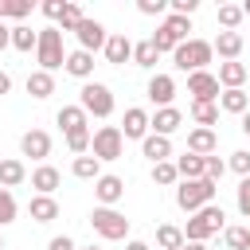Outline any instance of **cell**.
<instances>
[{"label":"cell","mask_w":250,"mask_h":250,"mask_svg":"<svg viewBox=\"0 0 250 250\" xmlns=\"http://www.w3.org/2000/svg\"><path fill=\"white\" fill-rule=\"evenodd\" d=\"M223 227H227L223 207H219V203H207V207H199V211L188 219V227H184V242H207V238H215Z\"/></svg>","instance_id":"cell-1"},{"label":"cell","mask_w":250,"mask_h":250,"mask_svg":"<svg viewBox=\"0 0 250 250\" xmlns=\"http://www.w3.org/2000/svg\"><path fill=\"white\" fill-rule=\"evenodd\" d=\"M215 191H219V184H211L207 176H203V180H180V188H176V207L188 211V215H195L199 207L215 203Z\"/></svg>","instance_id":"cell-2"},{"label":"cell","mask_w":250,"mask_h":250,"mask_svg":"<svg viewBox=\"0 0 250 250\" xmlns=\"http://www.w3.org/2000/svg\"><path fill=\"white\" fill-rule=\"evenodd\" d=\"M35 59H39V70H47V74H55V70L66 62V51H62V31H59V27H43V31H39Z\"/></svg>","instance_id":"cell-3"},{"label":"cell","mask_w":250,"mask_h":250,"mask_svg":"<svg viewBox=\"0 0 250 250\" xmlns=\"http://www.w3.org/2000/svg\"><path fill=\"white\" fill-rule=\"evenodd\" d=\"M215 59V51H211V43L207 39H188V43H180L176 51H172V62L184 70V74H195V70H207V62Z\"/></svg>","instance_id":"cell-4"},{"label":"cell","mask_w":250,"mask_h":250,"mask_svg":"<svg viewBox=\"0 0 250 250\" xmlns=\"http://www.w3.org/2000/svg\"><path fill=\"white\" fill-rule=\"evenodd\" d=\"M90 227H94V234H102L105 242H121V238L129 234V219H125L117 207H94V211H90Z\"/></svg>","instance_id":"cell-5"},{"label":"cell","mask_w":250,"mask_h":250,"mask_svg":"<svg viewBox=\"0 0 250 250\" xmlns=\"http://www.w3.org/2000/svg\"><path fill=\"white\" fill-rule=\"evenodd\" d=\"M125 152V137H121V129L117 125H102V129H94L90 133V156L94 160H117Z\"/></svg>","instance_id":"cell-6"},{"label":"cell","mask_w":250,"mask_h":250,"mask_svg":"<svg viewBox=\"0 0 250 250\" xmlns=\"http://www.w3.org/2000/svg\"><path fill=\"white\" fill-rule=\"evenodd\" d=\"M78 105L86 109V117H109L113 113V90L105 82H86L78 94Z\"/></svg>","instance_id":"cell-7"},{"label":"cell","mask_w":250,"mask_h":250,"mask_svg":"<svg viewBox=\"0 0 250 250\" xmlns=\"http://www.w3.org/2000/svg\"><path fill=\"white\" fill-rule=\"evenodd\" d=\"M74 39H78V51H90V55H94V51H102V47H105L109 31H105L98 20H90V16H86V20L74 27Z\"/></svg>","instance_id":"cell-8"},{"label":"cell","mask_w":250,"mask_h":250,"mask_svg":"<svg viewBox=\"0 0 250 250\" xmlns=\"http://www.w3.org/2000/svg\"><path fill=\"white\" fill-rule=\"evenodd\" d=\"M188 94H191V102H219L223 90L211 70H195V74H188Z\"/></svg>","instance_id":"cell-9"},{"label":"cell","mask_w":250,"mask_h":250,"mask_svg":"<svg viewBox=\"0 0 250 250\" xmlns=\"http://www.w3.org/2000/svg\"><path fill=\"white\" fill-rule=\"evenodd\" d=\"M94 195H98L102 207H113V203H121V195H125V180L113 176V172H102V176L94 180Z\"/></svg>","instance_id":"cell-10"},{"label":"cell","mask_w":250,"mask_h":250,"mask_svg":"<svg viewBox=\"0 0 250 250\" xmlns=\"http://www.w3.org/2000/svg\"><path fill=\"white\" fill-rule=\"evenodd\" d=\"M242 47H246V35H242V31H219V35L211 39V51H215L223 62H234V59L242 55Z\"/></svg>","instance_id":"cell-11"},{"label":"cell","mask_w":250,"mask_h":250,"mask_svg":"<svg viewBox=\"0 0 250 250\" xmlns=\"http://www.w3.org/2000/svg\"><path fill=\"white\" fill-rule=\"evenodd\" d=\"M184 125V113L176 109V105H164V109H156L152 117H148V133H156V137H168L172 141V133Z\"/></svg>","instance_id":"cell-12"},{"label":"cell","mask_w":250,"mask_h":250,"mask_svg":"<svg viewBox=\"0 0 250 250\" xmlns=\"http://www.w3.org/2000/svg\"><path fill=\"white\" fill-rule=\"evenodd\" d=\"M20 152L31 156V160H47L51 156V133L47 129H27L20 137Z\"/></svg>","instance_id":"cell-13"},{"label":"cell","mask_w":250,"mask_h":250,"mask_svg":"<svg viewBox=\"0 0 250 250\" xmlns=\"http://www.w3.org/2000/svg\"><path fill=\"white\" fill-rule=\"evenodd\" d=\"M121 137L125 141H145L148 137V113L141 109V105H133V109H125V117H121Z\"/></svg>","instance_id":"cell-14"},{"label":"cell","mask_w":250,"mask_h":250,"mask_svg":"<svg viewBox=\"0 0 250 250\" xmlns=\"http://www.w3.org/2000/svg\"><path fill=\"white\" fill-rule=\"evenodd\" d=\"M172 98H176V78L172 74H152L148 78V102L156 109H164V105H172Z\"/></svg>","instance_id":"cell-15"},{"label":"cell","mask_w":250,"mask_h":250,"mask_svg":"<svg viewBox=\"0 0 250 250\" xmlns=\"http://www.w3.org/2000/svg\"><path fill=\"white\" fill-rule=\"evenodd\" d=\"M55 121L62 125L66 137H74V133H90V117H86L82 105H62V109L55 113Z\"/></svg>","instance_id":"cell-16"},{"label":"cell","mask_w":250,"mask_h":250,"mask_svg":"<svg viewBox=\"0 0 250 250\" xmlns=\"http://www.w3.org/2000/svg\"><path fill=\"white\" fill-rule=\"evenodd\" d=\"M219 90H242L246 86V62H219Z\"/></svg>","instance_id":"cell-17"},{"label":"cell","mask_w":250,"mask_h":250,"mask_svg":"<svg viewBox=\"0 0 250 250\" xmlns=\"http://www.w3.org/2000/svg\"><path fill=\"white\" fill-rule=\"evenodd\" d=\"M102 51H105V62L121 66V62H129V59H133V39H129V35H109Z\"/></svg>","instance_id":"cell-18"},{"label":"cell","mask_w":250,"mask_h":250,"mask_svg":"<svg viewBox=\"0 0 250 250\" xmlns=\"http://www.w3.org/2000/svg\"><path fill=\"white\" fill-rule=\"evenodd\" d=\"M62 70H66L70 78L90 82V74H94V55H90V51H70V55H66V62H62Z\"/></svg>","instance_id":"cell-19"},{"label":"cell","mask_w":250,"mask_h":250,"mask_svg":"<svg viewBox=\"0 0 250 250\" xmlns=\"http://www.w3.org/2000/svg\"><path fill=\"white\" fill-rule=\"evenodd\" d=\"M215 148H219V133H215V129H191V133H188V152L211 156Z\"/></svg>","instance_id":"cell-20"},{"label":"cell","mask_w":250,"mask_h":250,"mask_svg":"<svg viewBox=\"0 0 250 250\" xmlns=\"http://www.w3.org/2000/svg\"><path fill=\"white\" fill-rule=\"evenodd\" d=\"M59 184H62V176H59V168H51V164H39V168L31 172V188H35V195H55Z\"/></svg>","instance_id":"cell-21"},{"label":"cell","mask_w":250,"mask_h":250,"mask_svg":"<svg viewBox=\"0 0 250 250\" xmlns=\"http://www.w3.org/2000/svg\"><path fill=\"white\" fill-rule=\"evenodd\" d=\"M27 215H31L35 223H55V219H59V199H55V195H31Z\"/></svg>","instance_id":"cell-22"},{"label":"cell","mask_w":250,"mask_h":250,"mask_svg":"<svg viewBox=\"0 0 250 250\" xmlns=\"http://www.w3.org/2000/svg\"><path fill=\"white\" fill-rule=\"evenodd\" d=\"M141 152H145L152 164H160V160H172V141H168V137H156V133H148V137L141 141Z\"/></svg>","instance_id":"cell-23"},{"label":"cell","mask_w":250,"mask_h":250,"mask_svg":"<svg viewBox=\"0 0 250 250\" xmlns=\"http://www.w3.org/2000/svg\"><path fill=\"white\" fill-rule=\"evenodd\" d=\"M27 94H31L35 102L51 98V94H55V74H47V70H31V74H27Z\"/></svg>","instance_id":"cell-24"},{"label":"cell","mask_w":250,"mask_h":250,"mask_svg":"<svg viewBox=\"0 0 250 250\" xmlns=\"http://www.w3.org/2000/svg\"><path fill=\"white\" fill-rule=\"evenodd\" d=\"M219 109L242 117V113L250 109V94H246V90H223V94H219Z\"/></svg>","instance_id":"cell-25"},{"label":"cell","mask_w":250,"mask_h":250,"mask_svg":"<svg viewBox=\"0 0 250 250\" xmlns=\"http://www.w3.org/2000/svg\"><path fill=\"white\" fill-rule=\"evenodd\" d=\"M23 180H27L23 160H16V156H12V160H0V188H8V191H12V188H20Z\"/></svg>","instance_id":"cell-26"},{"label":"cell","mask_w":250,"mask_h":250,"mask_svg":"<svg viewBox=\"0 0 250 250\" xmlns=\"http://www.w3.org/2000/svg\"><path fill=\"white\" fill-rule=\"evenodd\" d=\"M191 121H195V129H215L219 102H191Z\"/></svg>","instance_id":"cell-27"},{"label":"cell","mask_w":250,"mask_h":250,"mask_svg":"<svg viewBox=\"0 0 250 250\" xmlns=\"http://www.w3.org/2000/svg\"><path fill=\"white\" fill-rule=\"evenodd\" d=\"M180 246H184V227L160 223L156 227V250H180Z\"/></svg>","instance_id":"cell-28"},{"label":"cell","mask_w":250,"mask_h":250,"mask_svg":"<svg viewBox=\"0 0 250 250\" xmlns=\"http://www.w3.org/2000/svg\"><path fill=\"white\" fill-rule=\"evenodd\" d=\"M172 164H176L180 180H203V156H195V152H184V156H176Z\"/></svg>","instance_id":"cell-29"},{"label":"cell","mask_w":250,"mask_h":250,"mask_svg":"<svg viewBox=\"0 0 250 250\" xmlns=\"http://www.w3.org/2000/svg\"><path fill=\"white\" fill-rule=\"evenodd\" d=\"M160 27H164V31H168L176 43H188V39H191V35H188V31H191V20H188V16H172V12H168Z\"/></svg>","instance_id":"cell-30"},{"label":"cell","mask_w":250,"mask_h":250,"mask_svg":"<svg viewBox=\"0 0 250 250\" xmlns=\"http://www.w3.org/2000/svg\"><path fill=\"white\" fill-rule=\"evenodd\" d=\"M35 43H39V31H31L27 23H16V27H12V47H16V51L27 55V51H35Z\"/></svg>","instance_id":"cell-31"},{"label":"cell","mask_w":250,"mask_h":250,"mask_svg":"<svg viewBox=\"0 0 250 250\" xmlns=\"http://www.w3.org/2000/svg\"><path fill=\"white\" fill-rule=\"evenodd\" d=\"M156 59H160V51L152 47V39H141V43H133V62H137V66L152 70V66H156Z\"/></svg>","instance_id":"cell-32"},{"label":"cell","mask_w":250,"mask_h":250,"mask_svg":"<svg viewBox=\"0 0 250 250\" xmlns=\"http://www.w3.org/2000/svg\"><path fill=\"white\" fill-rule=\"evenodd\" d=\"M70 172H74L78 180H98V176H102V160H94L90 152H86V156H74Z\"/></svg>","instance_id":"cell-33"},{"label":"cell","mask_w":250,"mask_h":250,"mask_svg":"<svg viewBox=\"0 0 250 250\" xmlns=\"http://www.w3.org/2000/svg\"><path fill=\"white\" fill-rule=\"evenodd\" d=\"M223 246L227 250H250V227H223Z\"/></svg>","instance_id":"cell-34"},{"label":"cell","mask_w":250,"mask_h":250,"mask_svg":"<svg viewBox=\"0 0 250 250\" xmlns=\"http://www.w3.org/2000/svg\"><path fill=\"white\" fill-rule=\"evenodd\" d=\"M242 20H246V16H242V4H219V23H223V31H238Z\"/></svg>","instance_id":"cell-35"},{"label":"cell","mask_w":250,"mask_h":250,"mask_svg":"<svg viewBox=\"0 0 250 250\" xmlns=\"http://www.w3.org/2000/svg\"><path fill=\"white\" fill-rule=\"evenodd\" d=\"M152 184H160V188H172V184H180V172H176V164H172V160H160V164H152Z\"/></svg>","instance_id":"cell-36"},{"label":"cell","mask_w":250,"mask_h":250,"mask_svg":"<svg viewBox=\"0 0 250 250\" xmlns=\"http://www.w3.org/2000/svg\"><path fill=\"white\" fill-rule=\"evenodd\" d=\"M31 16V0H0V23L4 20H23Z\"/></svg>","instance_id":"cell-37"},{"label":"cell","mask_w":250,"mask_h":250,"mask_svg":"<svg viewBox=\"0 0 250 250\" xmlns=\"http://www.w3.org/2000/svg\"><path fill=\"white\" fill-rule=\"evenodd\" d=\"M16 215H20V207H16V195H12L8 188H0V227L16 223Z\"/></svg>","instance_id":"cell-38"},{"label":"cell","mask_w":250,"mask_h":250,"mask_svg":"<svg viewBox=\"0 0 250 250\" xmlns=\"http://www.w3.org/2000/svg\"><path fill=\"white\" fill-rule=\"evenodd\" d=\"M82 20H86V16H82V8H78L74 0H66V12H62V20H59V31L66 35V31H74Z\"/></svg>","instance_id":"cell-39"},{"label":"cell","mask_w":250,"mask_h":250,"mask_svg":"<svg viewBox=\"0 0 250 250\" xmlns=\"http://www.w3.org/2000/svg\"><path fill=\"white\" fill-rule=\"evenodd\" d=\"M223 172H227V160H219L215 152H211V156H203V176H207L211 184H219V180H223Z\"/></svg>","instance_id":"cell-40"},{"label":"cell","mask_w":250,"mask_h":250,"mask_svg":"<svg viewBox=\"0 0 250 250\" xmlns=\"http://www.w3.org/2000/svg\"><path fill=\"white\" fill-rule=\"evenodd\" d=\"M234 203H238V215H246V219H250V176H242V180H238V195H234Z\"/></svg>","instance_id":"cell-41"},{"label":"cell","mask_w":250,"mask_h":250,"mask_svg":"<svg viewBox=\"0 0 250 250\" xmlns=\"http://www.w3.org/2000/svg\"><path fill=\"white\" fill-rule=\"evenodd\" d=\"M227 168H230V172H238V176H250V152H246V148H242V152H230Z\"/></svg>","instance_id":"cell-42"},{"label":"cell","mask_w":250,"mask_h":250,"mask_svg":"<svg viewBox=\"0 0 250 250\" xmlns=\"http://www.w3.org/2000/svg\"><path fill=\"white\" fill-rule=\"evenodd\" d=\"M137 12L141 16H164L168 12V0H137Z\"/></svg>","instance_id":"cell-43"},{"label":"cell","mask_w":250,"mask_h":250,"mask_svg":"<svg viewBox=\"0 0 250 250\" xmlns=\"http://www.w3.org/2000/svg\"><path fill=\"white\" fill-rule=\"evenodd\" d=\"M168 8H172V16H188V20H191V12L199 8V0H172Z\"/></svg>","instance_id":"cell-44"},{"label":"cell","mask_w":250,"mask_h":250,"mask_svg":"<svg viewBox=\"0 0 250 250\" xmlns=\"http://www.w3.org/2000/svg\"><path fill=\"white\" fill-rule=\"evenodd\" d=\"M62 12H66V0H43V16L47 20H62Z\"/></svg>","instance_id":"cell-45"},{"label":"cell","mask_w":250,"mask_h":250,"mask_svg":"<svg viewBox=\"0 0 250 250\" xmlns=\"http://www.w3.org/2000/svg\"><path fill=\"white\" fill-rule=\"evenodd\" d=\"M47 250H78V246H74V238H70V234H55V238L47 242Z\"/></svg>","instance_id":"cell-46"},{"label":"cell","mask_w":250,"mask_h":250,"mask_svg":"<svg viewBox=\"0 0 250 250\" xmlns=\"http://www.w3.org/2000/svg\"><path fill=\"white\" fill-rule=\"evenodd\" d=\"M4 47H12V27H8V23H0V51H4Z\"/></svg>","instance_id":"cell-47"},{"label":"cell","mask_w":250,"mask_h":250,"mask_svg":"<svg viewBox=\"0 0 250 250\" xmlns=\"http://www.w3.org/2000/svg\"><path fill=\"white\" fill-rule=\"evenodd\" d=\"M8 90H12V74H8V70H0V98H4Z\"/></svg>","instance_id":"cell-48"},{"label":"cell","mask_w":250,"mask_h":250,"mask_svg":"<svg viewBox=\"0 0 250 250\" xmlns=\"http://www.w3.org/2000/svg\"><path fill=\"white\" fill-rule=\"evenodd\" d=\"M125 250H152V246H148V242H141V238H129V242H125Z\"/></svg>","instance_id":"cell-49"},{"label":"cell","mask_w":250,"mask_h":250,"mask_svg":"<svg viewBox=\"0 0 250 250\" xmlns=\"http://www.w3.org/2000/svg\"><path fill=\"white\" fill-rule=\"evenodd\" d=\"M180 250H207V242H184Z\"/></svg>","instance_id":"cell-50"},{"label":"cell","mask_w":250,"mask_h":250,"mask_svg":"<svg viewBox=\"0 0 250 250\" xmlns=\"http://www.w3.org/2000/svg\"><path fill=\"white\" fill-rule=\"evenodd\" d=\"M242 133H246V137H250V109H246V113H242Z\"/></svg>","instance_id":"cell-51"},{"label":"cell","mask_w":250,"mask_h":250,"mask_svg":"<svg viewBox=\"0 0 250 250\" xmlns=\"http://www.w3.org/2000/svg\"><path fill=\"white\" fill-rule=\"evenodd\" d=\"M242 16H250V0H246V4H242Z\"/></svg>","instance_id":"cell-52"},{"label":"cell","mask_w":250,"mask_h":250,"mask_svg":"<svg viewBox=\"0 0 250 250\" xmlns=\"http://www.w3.org/2000/svg\"><path fill=\"white\" fill-rule=\"evenodd\" d=\"M78 250H98V246H78Z\"/></svg>","instance_id":"cell-53"},{"label":"cell","mask_w":250,"mask_h":250,"mask_svg":"<svg viewBox=\"0 0 250 250\" xmlns=\"http://www.w3.org/2000/svg\"><path fill=\"white\" fill-rule=\"evenodd\" d=\"M0 250H4V234H0Z\"/></svg>","instance_id":"cell-54"},{"label":"cell","mask_w":250,"mask_h":250,"mask_svg":"<svg viewBox=\"0 0 250 250\" xmlns=\"http://www.w3.org/2000/svg\"><path fill=\"white\" fill-rule=\"evenodd\" d=\"M246 82H250V66H246Z\"/></svg>","instance_id":"cell-55"},{"label":"cell","mask_w":250,"mask_h":250,"mask_svg":"<svg viewBox=\"0 0 250 250\" xmlns=\"http://www.w3.org/2000/svg\"><path fill=\"white\" fill-rule=\"evenodd\" d=\"M246 39H250V35H246Z\"/></svg>","instance_id":"cell-56"}]
</instances>
